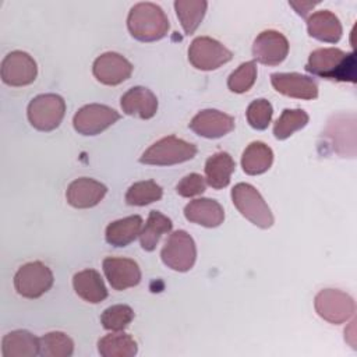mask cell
Masks as SVG:
<instances>
[{"label": "cell", "instance_id": "1", "mask_svg": "<svg viewBox=\"0 0 357 357\" xmlns=\"http://www.w3.org/2000/svg\"><path fill=\"white\" fill-rule=\"evenodd\" d=\"M305 70L322 78L356 82L354 53H346L337 47L314 50L308 57Z\"/></svg>", "mask_w": 357, "mask_h": 357}, {"label": "cell", "instance_id": "2", "mask_svg": "<svg viewBox=\"0 0 357 357\" xmlns=\"http://www.w3.org/2000/svg\"><path fill=\"white\" fill-rule=\"evenodd\" d=\"M130 33L141 42H153L166 36L170 24L165 11L155 3L142 1L131 7L127 17Z\"/></svg>", "mask_w": 357, "mask_h": 357}, {"label": "cell", "instance_id": "3", "mask_svg": "<svg viewBox=\"0 0 357 357\" xmlns=\"http://www.w3.org/2000/svg\"><path fill=\"white\" fill-rule=\"evenodd\" d=\"M197 155V146L174 135L165 137L152 144L139 158L141 163L172 166L187 162Z\"/></svg>", "mask_w": 357, "mask_h": 357}, {"label": "cell", "instance_id": "4", "mask_svg": "<svg viewBox=\"0 0 357 357\" xmlns=\"http://www.w3.org/2000/svg\"><path fill=\"white\" fill-rule=\"evenodd\" d=\"M231 199L238 212L255 226L269 229L273 225L275 219L268 204L251 184H236L231 190Z\"/></svg>", "mask_w": 357, "mask_h": 357}, {"label": "cell", "instance_id": "5", "mask_svg": "<svg viewBox=\"0 0 357 357\" xmlns=\"http://www.w3.org/2000/svg\"><path fill=\"white\" fill-rule=\"evenodd\" d=\"M64 113V99L56 93L38 95L28 105V120L39 131H52L57 128Z\"/></svg>", "mask_w": 357, "mask_h": 357}, {"label": "cell", "instance_id": "6", "mask_svg": "<svg viewBox=\"0 0 357 357\" xmlns=\"http://www.w3.org/2000/svg\"><path fill=\"white\" fill-rule=\"evenodd\" d=\"M160 258L163 264L173 271H190L197 258V248L192 237L185 230L173 231L160 251Z\"/></svg>", "mask_w": 357, "mask_h": 357}, {"label": "cell", "instance_id": "7", "mask_svg": "<svg viewBox=\"0 0 357 357\" xmlns=\"http://www.w3.org/2000/svg\"><path fill=\"white\" fill-rule=\"evenodd\" d=\"M318 315L335 325L349 321L356 311V304L351 296L337 289L321 290L314 300Z\"/></svg>", "mask_w": 357, "mask_h": 357}, {"label": "cell", "instance_id": "8", "mask_svg": "<svg viewBox=\"0 0 357 357\" xmlns=\"http://www.w3.org/2000/svg\"><path fill=\"white\" fill-rule=\"evenodd\" d=\"M53 284L52 271L42 262L33 261L22 265L15 276L14 286L18 294L26 298H38Z\"/></svg>", "mask_w": 357, "mask_h": 357}, {"label": "cell", "instance_id": "9", "mask_svg": "<svg viewBox=\"0 0 357 357\" xmlns=\"http://www.w3.org/2000/svg\"><path fill=\"white\" fill-rule=\"evenodd\" d=\"M231 57L233 53L226 46L209 36L195 38L188 47L190 63L195 68L204 71L216 70L225 63L230 61Z\"/></svg>", "mask_w": 357, "mask_h": 357}, {"label": "cell", "instance_id": "10", "mask_svg": "<svg viewBox=\"0 0 357 357\" xmlns=\"http://www.w3.org/2000/svg\"><path fill=\"white\" fill-rule=\"evenodd\" d=\"M119 119L120 114L114 109L106 105L91 103L75 113L73 124L75 131L82 135H96L114 124Z\"/></svg>", "mask_w": 357, "mask_h": 357}, {"label": "cell", "instance_id": "11", "mask_svg": "<svg viewBox=\"0 0 357 357\" xmlns=\"http://www.w3.org/2000/svg\"><path fill=\"white\" fill-rule=\"evenodd\" d=\"M38 67L35 60L25 52L14 50L1 61V79L11 86H24L35 81Z\"/></svg>", "mask_w": 357, "mask_h": 357}, {"label": "cell", "instance_id": "12", "mask_svg": "<svg viewBox=\"0 0 357 357\" xmlns=\"http://www.w3.org/2000/svg\"><path fill=\"white\" fill-rule=\"evenodd\" d=\"M289 53L286 36L278 31L268 29L261 32L252 45L254 59L266 66L280 64Z\"/></svg>", "mask_w": 357, "mask_h": 357}, {"label": "cell", "instance_id": "13", "mask_svg": "<svg viewBox=\"0 0 357 357\" xmlns=\"http://www.w3.org/2000/svg\"><path fill=\"white\" fill-rule=\"evenodd\" d=\"M92 71L99 82L105 85H119L130 78L132 64L121 54L107 52L93 61Z\"/></svg>", "mask_w": 357, "mask_h": 357}, {"label": "cell", "instance_id": "14", "mask_svg": "<svg viewBox=\"0 0 357 357\" xmlns=\"http://www.w3.org/2000/svg\"><path fill=\"white\" fill-rule=\"evenodd\" d=\"M271 82L279 93L290 98L311 100L318 96L317 82L298 73H273Z\"/></svg>", "mask_w": 357, "mask_h": 357}, {"label": "cell", "instance_id": "15", "mask_svg": "<svg viewBox=\"0 0 357 357\" xmlns=\"http://www.w3.org/2000/svg\"><path fill=\"white\" fill-rule=\"evenodd\" d=\"M103 272L114 290L134 287L141 280V271L135 261L130 258L107 257L103 259Z\"/></svg>", "mask_w": 357, "mask_h": 357}, {"label": "cell", "instance_id": "16", "mask_svg": "<svg viewBox=\"0 0 357 357\" xmlns=\"http://www.w3.org/2000/svg\"><path fill=\"white\" fill-rule=\"evenodd\" d=\"M190 128L205 138H220L234 128V119L223 112L205 109L192 117Z\"/></svg>", "mask_w": 357, "mask_h": 357}, {"label": "cell", "instance_id": "17", "mask_svg": "<svg viewBox=\"0 0 357 357\" xmlns=\"http://www.w3.org/2000/svg\"><path fill=\"white\" fill-rule=\"evenodd\" d=\"M106 191L107 188L105 184L89 177H81L68 185L66 197L71 206L84 209L98 205L103 199Z\"/></svg>", "mask_w": 357, "mask_h": 357}, {"label": "cell", "instance_id": "18", "mask_svg": "<svg viewBox=\"0 0 357 357\" xmlns=\"http://www.w3.org/2000/svg\"><path fill=\"white\" fill-rule=\"evenodd\" d=\"M120 106L126 114L146 120L156 114L158 99L148 88L134 86L121 96Z\"/></svg>", "mask_w": 357, "mask_h": 357}, {"label": "cell", "instance_id": "19", "mask_svg": "<svg viewBox=\"0 0 357 357\" xmlns=\"http://www.w3.org/2000/svg\"><path fill=\"white\" fill-rule=\"evenodd\" d=\"M184 216L192 223L205 227H218L223 223L225 211L222 205L215 199L198 198L185 205Z\"/></svg>", "mask_w": 357, "mask_h": 357}, {"label": "cell", "instance_id": "20", "mask_svg": "<svg viewBox=\"0 0 357 357\" xmlns=\"http://www.w3.org/2000/svg\"><path fill=\"white\" fill-rule=\"evenodd\" d=\"M307 29L312 38L328 43L339 42L343 32L339 18L329 10L311 14L307 20Z\"/></svg>", "mask_w": 357, "mask_h": 357}, {"label": "cell", "instance_id": "21", "mask_svg": "<svg viewBox=\"0 0 357 357\" xmlns=\"http://www.w3.org/2000/svg\"><path fill=\"white\" fill-rule=\"evenodd\" d=\"M73 286L75 293L85 301L98 304L107 297L106 286L100 275L93 269H84L74 275Z\"/></svg>", "mask_w": 357, "mask_h": 357}, {"label": "cell", "instance_id": "22", "mask_svg": "<svg viewBox=\"0 0 357 357\" xmlns=\"http://www.w3.org/2000/svg\"><path fill=\"white\" fill-rule=\"evenodd\" d=\"M3 357H33L39 354V339L28 331H13L1 340Z\"/></svg>", "mask_w": 357, "mask_h": 357}, {"label": "cell", "instance_id": "23", "mask_svg": "<svg viewBox=\"0 0 357 357\" xmlns=\"http://www.w3.org/2000/svg\"><path fill=\"white\" fill-rule=\"evenodd\" d=\"M234 169L236 163L227 152H216L205 163V180L215 190L225 188L229 185Z\"/></svg>", "mask_w": 357, "mask_h": 357}, {"label": "cell", "instance_id": "24", "mask_svg": "<svg viewBox=\"0 0 357 357\" xmlns=\"http://www.w3.org/2000/svg\"><path fill=\"white\" fill-rule=\"evenodd\" d=\"M142 230V218L139 215L127 216L112 222L106 227V241L113 247H126L132 243Z\"/></svg>", "mask_w": 357, "mask_h": 357}, {"label": "cell", "instance_id": "25", "mask_svg": "<svg viewBox=\"0 0 357 357\" xmlns=\"http://www.w3.org/2000/svg\"><path fill=\"white\" fill-rule=\"evenodd\" d=\"M272 162H273L272 149L261 141L251 142L245 148L241 156L243 170L250 176L265 173L272 166Z\"/></svg>", "mask_w": 357, "mask_h": 357}, {"label": "cell", "instance_id": "26", "mask_svg": "<svg viewBox=\"0 0 357 357\" xmlns=\"http://www.w3.org/2000/svg\"><path fill=\"white\" fill-rule=\"evenodd\" d=\"M98 351L103 357H132L137 354L138 346L128 333L119 331L100 337Z\"/></svg>", "mask_w": 357, "mask_h": 357}, {"label": "cell", "instance_id": "27", "mask_svg": "<svg viewBox=\"0 0 357 357\" xmlns=\"http://www.w3.org/2000/svg\"><path fill=\"white\" fill-rule=\"evenodd\" d=\"M173 227L172 220L165 216L163 213L158 211H151L149 216L146 219L145 226L141 230L139 234V241L141 247L145 251H153L160 240V237L166 233H169Z\"/></svg>", "mask_w": 357, "mask_h": 357}, {"label": "cell", "instance_id": "28", "mask_svg": "<svg viewBox=\"0 0 357 357\" xmlns=\"http://www.w3.org/2000/svg\"><path fill=\"white\" fill-rule=\"evenodd\" d=\"M206 7H208V3L204 0H176L174 1L176 14L187 35L194 33L195 29L199 26L205 15Z\"/></svg>", "mask_w": 357, "mask_h": 357}, {"label": "cell", "instance_id": "29", "mask_svg": "<svg viewBox=\"0 0 357 357\" xmlns=\"http://www.w3.org/2000/svg\"><path fill=\"white\" fill-rule=\"evenodd\" d=\"M308 114L303 109H284L273 126L276 139H286L294 131L301 130L308 123Z\"/></svg>", "mask_w": 357, "mask_h": 357}, {"label": "cell", "instance_id": "30", "mask_svg": "<svg viewBox=\"0 0 357 357\" xmlns=\"http://www.w3.org/2000/svg\"><path fill=\"white\" fill-rule=\"evenodd\" d=\"M73 351L74 343L63 332H49L39 339V354L43 357H70Z\"/></svg>", "mask_w": 357, "mask_h": 357}, {"label": "cell", "instance_id": "31", "mask_svg": "<svg viewBox=\"0 0 357 357\" xmlns=\"http://www.w3.org/2000/svg\"><path fill=\"white\" fill-rule=\"evenodd\" d=\"M163 195V190L153 180H145L134 183L126 192V202L128 205L144 206L159 201Z\"/></svg>", "mask_w": 357, "mask_h": 357}, {"label": "cell", "instance_id": "32", "mask_svg": "<svg viewBox=\"0 0 357 357\" xmlns=\"http://www.w3.org/2000/svg\"><path fill=\"white\" fill-rule=\"evenodd\" d=\"M134 318V311L126 304H116L106 308L100 315V322L105 329L119 332L130 325Z\"/></svg>", "mask_w": 357, "mask_h": 357}, {"label": "cell", "instance_id": "33", "mask_svg": "<svg viewBox=\"0 0 357 357\" xmlns=\"http://www.w3.org/2000/svg\"><path fill=\"white\" fill-rule=\"evenodd\" d=\"M257 79V66L255 61H245L238 66L237 70H234L229 79L227 86L234 93H244L254 85Z\"/></svg>", "mask_w": 357, "mask_h": 357}, {"label": "cell", "instance_id": "34", "mask_svg": "<svg viewBox=\"0 0 357 357\" xmlns=\"http://www.w3.org/2000/svg\"><path fill=\"white\" fill-rule=\"evenodd\" d=\"M272 105L266 99H257L247 109V121L255 130H265L272 119Z\"/></svg>", "mask_w": 357, "mask_h": 357}, {"label": "cell", "instance_id": "35", "mask_svg": "<svg viewBox=\"0 0 357 357\" xmlns=\"http://www.w3.org/2000/svg\"><path fill=\"white\" fill-rule=\"evenodd\" d=\"M205 188H206L205 178L201 174H198V173L187 174L176 185L177 194L181 195V197H185V198L199 195V194H202L205 191Z\"/></svg>", "mask_w": 357, "mask_h": 357}, {"label": "cell", "instance_id": "36", "mask_svg": "<svg viewBox=\"0 0 357 357\" xmlns=\"http://www.w3.org/2000/svg\"><path fill=\"white\" fill-rule=\"evenodd\" d=\"M290 6H291V7H294L300 15L305 17V15L308 14L310 8L315 6V3H305V1H300V3H296V1H290Z\"/></svg>", "mask_w": 357, "mask_h": 357}]
</instances>
